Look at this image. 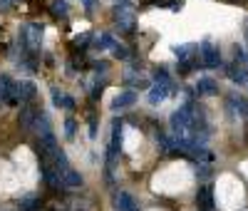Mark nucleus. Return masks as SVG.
<instances>
[{
    "label": "nucleus",
    "mask_w": 248,
    "mask_h": 211,
    "mask_svg": "<svg viewBox=\"0 0 248 211\" xmlns=\"http://www.w3.org/2000/svg\"><path fill=\"white\" fill-rule=\"evenodd\" d=\"M43 32H45V28L40 25V23L25 25V28H23V48H25L28 52H37L40 42H43Z\"/></svg>",
    "instance_id": "f257e3e1"
},
{
    "label": "nucleus",
    "mask_w": 248,
    "mask_h": 211,
    "mask_svg": "<svg viewBox=\"0 0 248 211\" xmlns=\"http://www.w3.org/2000/svg\"><path fill=\"white\" fill-rule=\"evenodd\" d=\"M35 95H37L35 82L20 80V82H15V87H13V99H10V104H13V107H17V104H23V102H30Z\"/></svg>",
    "instance_id": "f03ea898"
},
{
    "label": "nucleus",
    "mask_w": 248,
    "mask_h": 211,
    "mask_svg": "<svg viewBox=\"0 0 248 211\" xmlns=\"http://www.w3.org/2000/svg\"><path fill=\"white\" fill-rule=\"evenodd\" d=\"M191 117H194V102H186L181 110H176L171 114V130L184 134L186 130H189V124H191Z\"/></svg>",
    "instance_id": "7ed1b4c3"
},
{
    "label": "nucleus",
    "mask_w": 248,
    "mask_h": 211,
    "mask_svg": "<svg viewBox=\"0 0 248 211\" xmlns=\"http://www.w3.org/2000/svg\"><path fill=\"white\" fill-rule=\"evenodd\" d=\"M122 132H124V122L122 119H114L112 122V139H109V149H107V162L112 166V162L119 157L122 152Z\"/></svg>",
    "instance_id": "20e7f679"
},
{
    "label": "nucleus",
    "mask_w": 248,
    "mask_h": 211,
    "mask_svg": "<svg viewBox=\"0 0 248 211\" xmlns=\"http://www.w3.org/2000/svg\"><path fill=\"white\" fill-rule=\"evenodd\" d=\"M199 55H201V62L206 67H218L221 65V55H218V48L214 45V42L203 40L199 45Z\"/></svg>",
    "instance_id": "39448f33"
},
{
    "label": "nucleus",
    "mask_w": 248,
    "mask_h": 211,
    "mask_svg": "<svg viewBox=\"0 0 248 211\" xmlns=\"http://www.w3.org/2000/svg\"><path fill=\"white\" fill-rule=\"evenodd\" d=\"M196 95L199 97H214V95H218V82L211 80V77H201L196 82Z\"/></svg>",
    "instance_id": "423d86ee"
},
{
    "label": "nucleus",
    "mask_w": 248,
    "mask_h": 211,
    "mask_svg": "<svg viewBox=\"0 0 248 211\" xmlns=\"http://www.w3.org/2000/svg\"><path fill=\"white\" fill-rule=\"evenodd\" d=\"M60 184H65V186H82V174L79 172H75L72 166H65V169H60Z\"/></svg>",
    "instance_id": "0eeeda50"
},
{
    "label": "nucleus",
    "mask_w": 248,
    "mask_h": 211,
    "mask_svg": "<svg viewBox=\"0 0 248 211\" xmlns=\"http://www.w3.org/2000/svg\"><path fill=\"white\" fill-rule=\"evenodd\" d=\"M226 75H229L236 84H243V82L248 80L246 65H241V62H231V65H226Z\"/></svg>",
    "instance_id": "6e6552de"
},
{
    "label": "nucleus",
    "mask_w": 248,
    "mask_h": 211,
    "mask_svg": "<svg viewBox=\"0 0 248 211\" xmlns=\"http://www.w3.org/2000/svg\"><path fill=\"white\" fill-rule=\"evenodd\" d=\"M114 206H117V211H139L137 201H134L132 194H127V192H119V194L114 196Z\"/></svg>",
    "instance_id": "1a4fd4ad"
},
{
    "label": "nucleus",
    "mask_w": 248,
    "mask_h": 211,
    "mask_svg": "<svg viewBox=\"0 0 248 211\" xmlns=\"http://www.w3.org/2000/svg\"><path fill=\"white\" fill-rule=\"evenodd\" d=\"M13 87H15V82H13L8 75H0V104H10V99H13Z\"/></svg>",
    "instance_id": "9d476101"
},
{
    "label": "nucleus",
    "mask_w": 248,
    "mask_h": 211,
    "mask_svg": "<svg viewBox=\"0 0 248 211\" xmlns=\"http://www.w3.org/2000/svg\"><path fill=\"white\" fill-rule=\"evenodd\" d=\"M134 102H137V95H134V92H122V95L114 97L112 110H114V112H119V110H129Z\"/></svg>",
    "instance_id": "9b49d317"
},
{
    "label": "nucleus",
    "mask_w": 248,
    "mask_h": 211,
    "mask_svg": "<svg viewBox=\"0 0 248 211\" xmlns=\"http://www.w3.org/2000/svg\"><path fill=\"white\" fill-rule=\"evenodd\" d=\"M196 201L201 206V211H211L214 209V196H211V189L209 186H201L199 194H196Z\"/></svg>",
    "instance_id": "f8f14e48"
},
{
    "label": "nucleus",
    "mask_w": 248,
    "mask_h": 211,
    "mask_svg": "<svg viewBox=\"0 0 248 211\" xmlns=\"http://www.w3.org/2000/svg\"><path fill=\"white\" fill-rule=\"evenodd\" d=\"M169 87H164V84H154V87L149 90V104H159V102H164L169 97Z\"/></svg>",
    "instance_id": "ddd939ff"
},
{
    "label": "nucleus",
    "mask_w": 248,
    "mask_h": 211,
    "mask_svg": "<svg viewBox=\"0 0 248 211\" xmlns=\"http://www.w3.org/2000/svg\"><path fill=\"white\" fill-rule=\"evenodd\" d=\"M35 112L30 110V107H23V110H20V127H23V130L28 132V130H32V127H35Z\"/></svg>",
    "instance_id": "4468645a"
},
{
    "label": "nucleus",
    "mask_w": 248,
    "mask_h": 211,
    "mask_svg": "<svg viewBox=\"0 0 248 211\" xmlns=\"http://www.w3.org/2000/svg\"><path fill=\"white\" fill-rule=\"evenodd\" d=\"M229 102L233 104V110H236V112H238L241 117H246V119H248V99H246V97L231 95V97H229Z\"/></svg>",
    "instance_id": "2eb2a0df"
},
{
    "label": "nucleus",
    "mask_w": 248,
    "mask_h": 211,
    "mask_svg": "<svg viewBox=\"0 0 248 211\" xmlns=\"http://www.w3.org/2000/svg\"><path fill=\"white\" fill-rule=\"evenodd\" d=\"M40 209H43V199L37 196H25L20 201V211H40Z\"/></svg>",
    "instance_id": "dca6fc26"
},
{
    "label": "nucleus",
    "mask_w": 248,
    "mask_h": 211,
    "mask_svg": "<svg viewBox=\"0 0 248 211\" xmlns=\"http://www.w3.org/2000/svg\"><path fill=\"white\" fill-rule=\"evenodd\" d=\"M35 130H37V134H40V137L52 132V127H50V119H47V114H37V117H35Z\"/></svg>",
    "instance_id": "f3484780"
},
{
    "label": "nucleus",
    "mask_w": 248,
    "mask_h": 211,
    "mask_svg": "<svg viewBox=\"0 0 248 211\" xmlns=\"http://www.w3.org/2000/svg\"><path fill=\"white\" fill-rule=\"evenodd\" d=\"M174 55L186 60V57H194L196 55V45H191V42H186V45H174Z\"/></svg>",
    "instance_id": "a211bd4d"
},
{
    "label": "nucleus",
    "mask_w": 248,
    "mask_h": 211,
    "mask_svg": "<svg viewBox=\"0 0 248 211\" xmlns=\"http://www.w3.org/2000/svg\"><path fill=\"white\" fill-rule=\"evenodd\" d=\"M114 45H117V42H114V37H112L109 32H102V35L97 37V48H99V50H114Z\"/></svg>",
    "instance_id": "6ab92c4d"
},
{
    "label": "nucleus",
    "mask_w": 248,
    "mask_h": 211,
    "mask_svg": "<svg viewBox=\"0 0 248 211\" xmlns=\"http://www.w3.org/2000/svg\"><path fill=\"white\" fill-rule=\"evenodd\" d=\"M154 82H156V84H164V87L171 90V75L164 70V67H159V70L154 72Z\"/></svg>",
    "instance_id": "aec40b11"
},
{
    "label": "nucleus",
    "mask_w": 248,
    "mask_h": 211,
    "mask_svg": "<svg viewBox=\"0 0 248 211\" xmlns=\"http://www.w3.org/2000/svg\"><path fill=\"white\" fill-rule=\"evenodd\" d=\"M52 13L57 17H67L70 8H67V0H52Z\"/></svg>",
    "instance_id": "412c9836"
},
{
    "label": "nucleus",
    "mask_w": 248,
    "mask_h": 211,
    "mask_svg": "<svg viewBox=\"0 0 248 211\" xmlns=\"http://www.w3.org/2000/svg\"><path fill=\"white\" fill-rule=\"evenodd\" d=\"M60 107H62V110H72V107H75V99H72L70 95H62V97H60Z\"/></svg>",
    "instance_id": "4be33fe9"
},
{
    "label": "nucleus",
    "mask_w": 248,
    "mask_h": 211,
    "mask_svg": "<svg viewBox=\"0 0 248 211\" xmlns=\"http://www.w3.org/2000/svg\"><path fill=\"white\" fill-rule=\"evenodd\" d=\"M75 124H77V122H75V119H72V117H70V119H67V122H65V134H67V137H70V139H72V137H75Z\"/></svg>",
    "instance_id": "5701e85b"
},
{
    "label": "nucleus",
    "mask_w": 248,
    "mask_h": 211,
    "mask_svg": "<svg viewBox=\"0 0 248 211\" xmlns=\"http://www.w3.org/2000/svg\"><path fill=\"white\" fill-rule=\"evenodd\" d=\"M90 137H92V139L97 137V117H94V114H90Z\"/></svg>",
    "instance_id": "b1692460"
},
{
    "label": "nucleus",
    "mask_w": 248,
    "mask_h": 211,
    "mask_svg": "<svg viewBox=\"0 0 248 211\" xmlns=\"http://www.w3.org/2000/svg\"><path fill=\"white\" fill-rule=\"evenodd\" d=\"M114 55H117V57H122V60H127V57H129V52L124 50L122 45H119V48H114Z\"/></svg>",
    "instance_id": "393cba45"
},
{
    "label": "nucleus",
    "mask_w": 248,
    "mask_h": 211,
    "mask_svg": "<svg viewBox=\"0 0 248 211\" xmlns=\"http://www.w3.org/2000/svg\"><path fill=\"white\" fill-rule=\"evenodd\" d=\"M13 3H15V0H0V10H8Z\"/></svg>",
    "instance_id": "a878e982"
},
{
    "label": "nucleus",
    "mask_w": 248,
    "mask_h": 211,
    "mask_svg": "<svg viewBox=\"0 0 248 211\" xmlns=\"http://www.w3.org/2000/svg\"><path fill=\"white\" fill-rule=\"evenodd\" d=\"M79 3H85V8H87V10H92V8L97 5V0H79Z\"/></svg>",
    "instance_id": "bb28decb"
}]
</instances>
